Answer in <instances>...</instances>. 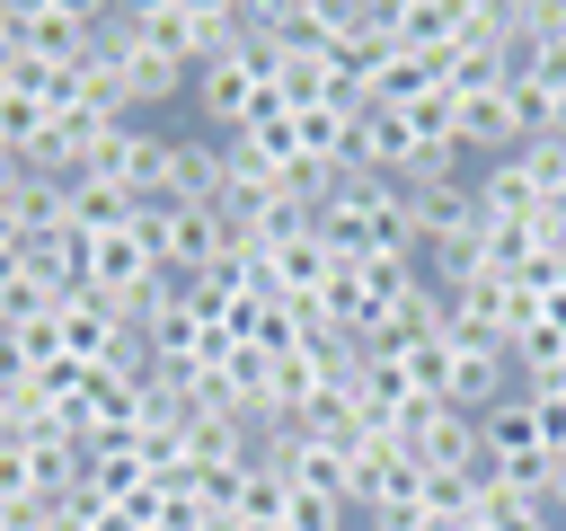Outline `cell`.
Wrapping results in <instances>:
<instances>
[{
	"instance_id": "7a4b0ae2",
	"label": "cell",
	"mask_w": 566,
	"mask_h": 531,
	"mask_svg": "<svg viewBox=\"0 0 566 531\" xmlns=\"http://www.w3.org/2000/svg\"><path fill=\"white\" fill-rule=\"evenodd\" d=\"M469 204H478V221L513 230V221H539V212H548V186H539L531 150H513V159H486V168L469 177Z\"/></svg>"
},
{
	"instance_id": "6da1fadb",
	"label": "cell",
	"mask_w": 566,
	"mask_h": 531,
	"mask_svg": "<svg viewBox=\"0 0 566 531\" xmlns=\"http://www.w3.org/2000/svg\"><path fill=\"white\" fill-rule=\"evenodd\" d=\"M168 62H186V71H203V62H221L239 35H248V9H221V0H142V9H124Z\"/></svg>"
},
{
	"instance_id": "3957f363",
	"label": "cell",
	"mask_w": 566,
	"mask_h": 531,
	"mask_svg": "<svg viewBox=\"0 0 566 531\" xmlns=\"http://www.w3.org/2000/svg\"><path fill=\"white\" fill-rule=\"evenodd\" d=\"M283 531H354V504H336L318 487H292L283 496Z\"/></svg>"
}]
</instances>
